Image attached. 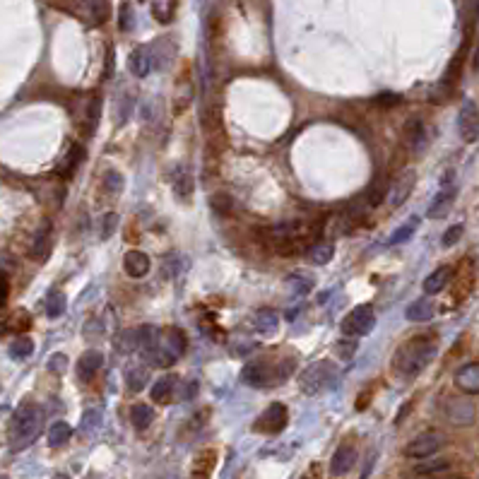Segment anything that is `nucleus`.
Segmentation results:
<instances>
[{
    "mask_svg": "<svg viewBox=\"0 0 479 479\" xmlns=\"http://www.w3.org/2000/svg\"><path fill=\"white\" fill-rule=\"evenodd\" d=\"M116 349L128 354V351L138 349V327H130V330H123L119 337H116Z\"/></svg>",
    "mask_w": 479,
    "mask_h": 479,
    "instance_id": "obj_31",
    "label": "nucleus"
},
{
    "mask_svg": "<svg viewBox=\"0 0 479 479\" xmlns=\"http://www.w3.org/2000/svg\"><path fill=\"white\" fill-rule=\"evenodd\" d=\"M123 267H125V272H128L130 277H135V280H138V277H145L150 270H152V261H150L147 253H143V251H138V248H133V251L125 253Z\"/></svg>",
    "mask_w": 479,
    "mask_h": 479,
    "instance_id": "obj_12",
    "label": "nucleus"
},
{
    "mask_svg": "<svg viewBox=\"0 0 479 479\" xmlns=\"http://www.w3.org/2000/svg\"><path fill=\"white\" fill-rule=\"evenodd\" d=\"M456 385L465 395H479V364H465L456 371Z\"/></svg>",
    "mask_w": 479,
    "mask_h": 479,
    "instance_id": "obj_15",
    "label": "nucleus"
},
{
    "mask_svg": "<svg viewBox=\"0 0 479 479\" xmlns=\"http://www.w3.org/2000/svg\"><path fill=\"white\" fill-rule=\"evenodd\" d=\"M150 380V369L145 364H130L128 369H125V385H128L133 393H140V390L147 385Z\"/></svg>",
    "mask_w": 479,
    "mask_h": 479,
    "instance_id": "obj_20",
    "label": "nucleus"
},
{
    "mask_svg": "<svg viewBox=\"0 0 479 479\" xmlns=\"http://www.w3.org/2000/svg\"><path fill=\"white\" fill-rule=\"evenodd\" d=\"M294 371V359H282L277 366H270L267 361H251V364L243 366L241 380L253 388H265L270 383H282L287 376Z\"/></svg>",
    "mask_w": 479,
    "mask_h": 479,
    "instance_id": "obj_4",
    "label": "nucleus"
},
{
    "mask_svg": "<svg viewBox=\"0 0 479 479\" xmlns=\"http://www.w3.org/2000/svg\"><path fill=\"white\" fill-rule=\"evenodd\" d=\"M253 327H256L261 335H272L280 327V316L272 309H258L256 316H253Z\"/></svg>",
    "mask_w": 479,
    "mask_h": 479,
    "instance_id": "obj_19",
    "label": "nucleus"
},
{
    "mask_svg": "<svg viewBox=\"0 0 479 479\" xmlns=\"http://www.w3.org/2000/svg\"><path fill=\"white\" fill-rule=\"evenodd\" d=\"M436 309H434V301L429 299H417L405 309V318L412 320V323H427L434 318Z\"/></svg>",
    "mask_w": 479,
    "mask_h": 479,
    "instance_id": "obj_18",
    "label": "nucleus"
},
{
    "mask_svg": "<svg viewBox=\"0 0 479 479\" xmlns=\"http://www.w3.org/2000/svg\"><path fill=\"white\" fill-rule=\"evenodd\" d=\"M441 446H443V436H441V434L427 431V434H422V436L414 438V441L409 443L407 448H405V453H407L409 458H431Z\"/></svg>",
    "mask_w": 479,
    "mask_h": 479,
    "instance_id": "obj_11",
    "label": "nucleus"
},
{
    "mask_svg": "<svg viewBox=\"0 0 479 479\" xmlns=\"http://www.w3.org/2000/svg\"><path fill=\"white\" fill-rule=\"evenodd\" d=\"M453 277V270L451 267H438V270H434L431 275L424 280V294H438V292L446 289V285L451 282Z\"/></svg>",
    "mask_w": 479,
    "mask_h": 479,
    "instance_id": "obj_21",
    "label": "nucleus"
},
{
    "mask_svg": "<svg viewBox=\"0 0 479 479\" xmlns=\"http://www.w3.org/2000/svg\"><path fill=\"white\" fill-rule=\"evenodd\" d=\"M41 424H43V412L39 405L34 402L19 405L12 417V424H10V448L12 451H24L27 446H32L39 434H41Z\"/></svg>",
    "mask_w": 479,
    "mask_h": 479,
    "instance_id": "obj_2",
    "label": "nucleus"
},
{
    "mask_svg": "<svg viewBox=\"0 0 479 479\" xmlns=\"http://www.w3.org/2000/svg\"><path fill=\"white\" fill-rule=\"evenodd\" d=\"M472 63H475V70H479V41L475 46V58H472Z\"/></svg>",
    "mask_w": 479,
    "mask_h": 479,
    "instance_id": "obj_47",
    "label": "nucleus"
},
{
    "mask_svg": "<svg viewBox=\"0 0 479 479\" xmlns=\"http://www.w3.org/2000/svg\"><path fill=\"white\" fill-rule=\"evenodd\" d=\"M446 414L453 424L467 427V424L475 422V405L467 402V400H451V402L446 405Z\"/></svg>",
    "mask_w": 479,
    "mask_h": 479,
    "instance_id": "obj_13",
    "label": "nucleus"
},
{
    "mask_svg": "<svg viewBox=\"0 0 479 479\" xmlns=\"http://www.w3.org/2000/svg\"><path fill=\"white\" fill-rule=\"evenodd\" d=\"M174 388H176L174 376H161L157 383L152 385V400L157 405H169L171 398H174Z\"/></svg>",
    "mask_w": 479,
    "mask_h": 479,
    "instance_id": "obj_22",
    "label": "nucleus"
},
{
    "mask_svg": "<svg viewBox=\"0 0 479 479\" xmlns=\"http://www.w3.org/2000/svg\"><path fill=\"white\" fill-rule=\"evenodd\" d=\"M70 436H72V429L68 422L51 424V429H48V446H53V448L65 446V443L70 441Z\"/></svg>",
    "mask_w": 479,
    "mask_h": 479,
    "instance_id": "obj_25",
    "label": "nucleus"
},
{
    "mask_svg": "<svg viewBox=\"0 0 479 479\" xmlns=\"http://www.w3.org/2000/svg\"><path fill=\"white\" fill-rule=\"evenodd\" d=\"M456 289H458V292H456V299H458V301H460L462 296L470 294V289H472V275H470V272H467V275H462V272H460V277H458ZM458 301H456V304H458Z\"/></svg>",
    "mask_w": 479,
    "mask_h": 479,
    "instance_id": "obj_40",
    "label": "nucleus"
},
{
    "mask_svg": "<svg viewBox=\"0 0 479 479\" xmlns=\"http://www.w3.org/2000/svg\"><path fill=\"white\" fill-rule=\"evenodd\" d=\"M119 224H121L119 214L106 212L104 217H101V227H99V238H101V241H109V238L119 232Z\"/></svg>",
    "mask_w": 479,
    "mask_h": 479,
    "instance_id": "obj_32",
    "label": "nucleus"
},
{
    "mask_svg": "<svg viewBox=\"0 0 479 479\" xmlns=\"http://www.w3.org/2000/svg\"><path fill=\"white\" fill-rule=\"evenodd\" d=\"M8 351H10V356H12V359L22 361V359H27V356H32L34 342L29 340V337H19V340H14L12 345H10Z\"/></svg>",
    "mask_w": 479,
    "mask_h": 479,
    "instance_id": "obj_33",
    "label": "nucleus"
},
{
    "mask_svg": "<svg viewBox=\"0 0 479 479\" xmlns=\"http://www.w3.org/2000/svg\"><path fill=\"white\" fill-rule=\"evenodd\" d=\"M154 68V61H152V51L147 46H140L130 53L128 58V70L133 72L135 77H147Z\"/></svg>",
    "mask_w": 479,
    "mask_h": 479,
    "instance_id": "obj_16",
    "label": "nucleus"
},
{
    "mask_svg": "<svg viewBox=\"0 0 479 479\" xmlns=\"http://www.w3.org/2000/svg\"><path fill=\"white\" fill-rule=\"evenodd\" d=\"M140 3H143V0H140Z\"/></svg>",
    "mask_w": 479,
    "mask_h": 479,
    "instance_id": "obj_50",
    "label": "nucleus"
},
{
    "mask_svg": "<svg viewBox=\"0 0 479 479\" xmlns=\"http://www.w3.org/2000/svg\"><path fill=\"white\" fill-rule=\"evenodd\" d=\"M374 327H376V314L369 304H361V306H356V309H351L349 316L342 320V332H345L347 337L369 335Z\"/></svg>",
    "mask_w": 479,
    "mask_h": 479,
    "instance_id": "obj_6",
    "label": "nucleus"
},
{
    "mask_svg": "<svg viewBox=\"0 0 479 479\" xmlns=\"http://www.w3.org/2000/svg\"><path fill=\"white\" fill-rule=\"evenodd\" d=\"M119 29H121V32H130V29H133V8H130V3H121Z\"/></svg>",
    "mask_w": 479,
    "mask_h": 479,
    "instance_id": "obj_37",
    "label": "nucleus"
},
{
    "mask_svg": "<svg viewBox=\"0 0 479 479\" xmlns=\"http://www.w3.org/2000/svg\"><path fill=\"white\" fill-rule=\"evenodd\" d=\"M99 427H101V412H99V409H87V412L82 414L80 431L82 434H92V431H96Z\"/></svg>",
    "mask_w": 479,
    "mask_h": 479,
    "instance_id": "obj_35",
    "label": "nucleus"
},
{
    "mask_svg": "<svg viewBox=\"0 0 479 479\" xmlns=\"http://www.w3.org/2000/svg\"><path fill=\"white\" fill-rule=\"evenodd\" d=\"M335 376H337L335 364H332V361H327V359H323V361L311 364L309 369L301 374L299 385H301V390H304L306 395H318L325 388H330L332 380H335Z\"/></svg>",
    "mask_w": 479,
    "mask_h": 479,
    "instance_id": "obj_5",
    "label": "nucleus"
},
{
    "mask_svg": "<svg viewBox=\"0 0 479 479\" xmlns=\"http://www.w3.org/2000/svg\"><path fill=\"white\" fill-rule=\"evenodd\" d=\"M65 294L63 292H51L46 299V316L48 318H61L65 314Z\"/></svg>",
    "mask_w": 479,
    "mask_h": 479,
    "instance_id": "obj_30",
    "label": "nucleus"
},
{
    "mask_svg": "<svg viewBox=\"0 0 479 479\" xmlns=\"http://www.w3.org/2000/svg\"><path fill=\"white\" fill-rule=\"evenodd\" d=\"M414 183H417V174H414L412 169L402 171V174L393 181V185H390V190H388V205H390V207H400V205H402L405 200L412 195Z\"/></svg>",
    "mask_w": 479,
    "mask_h": 479,
    "instance_id": "obj_10",
    "label": "nucleus"
},
{
    "mask_svg": "<svg viewBox=\"0 0 479 479\" xmlns=\"http://www.w3.org/2000/svg\"><path fill=\"white\" fill-rule=\"evenodd\" d=\"M462 234H465V227H462V224H453L451 229H446V234H443V246H456L458 241H460V236Z\"/></svg>",
    "mask_w": 479,
    "mask_h": 479,
    "instance_id": "obj_38",
    "label": "nucleus"
},
{
    "mask_svg": "<svg viewBox=\"0 0 479 479\" xmlns=\"http://www.w3.org/2000/svg\"><path fill=\"white\" fill-rule=\"evenodd\" d=\"M456 195H458V185H456V181H453V174L443 176L441 188L434 195L431 205H429V210H427V217H431V219L446 217V214L451 212L453 203H456Z\"/></svg>",
    "mask_w": 479,
    "mask_h": 479,
    "instance_id": "obj_7",
    "label": "nucleus"
},
{
    "mask_svg": "<svg viewBox=\"0 0 479 479\" xmlns=\"http://www.w3.org/2000/svg\"><path fill=\"white\" fill-rule=\"evenodd\" d=\"M104 366V354L99 349H87L77 361V378L80 380H92L96 371Z\"/></svg>",
    "mask_w": 479,
    "mask_h": 479,
    "instance_id": "obj_14",
    "label": "nucleus"
},
{
    "mask_svg": "<svg viewBox=\"0 0 479 479\" xmlns=\"http://www.w3.org/2000/svg\"><path fill=\"white\" fill-rule=\"evenodd\" d=\"M0 479H10V477H0Z\"/></svg>",
    "mask_w": 479,
    "mask_h": 479,
    "instance_id": "obj_49",
    "label": "nucleus"
},
{
    "mask_svg": "<svg viewBox=\"0 0 479 479\" xmlns=\"http://www.w3.org/2000/svg\"><path fill=\"white\" fill-rule=\"evenodd\" d=\"M446 467H448L446 460H434V462H427V465H419L417 472H419V475H431V472L446 470Z\"/></svg>",
    "mask_w": 479,
    "mask_h": 479,
    "instance_id": "obj_41",
    "label": "nucleus"
},
{
    "mask_svg": "<svg viewBox=\"0 0 479 479\" xmlns=\"http://www.w3.org/2000/svg\"><path fill=\"white\" fill-rule=\"evenodd\" d=\"M287 282H289V287H294L296 292H301V294L311 289L309 282H304V280H301V277H296V275H294V277H289V280H287Z\"/></svg>",
    "mask_w": 479,
    "mask_h": 479,
    "instance_id": "obj_44",
    "label": "nucleus"
},
{
    "mask_svg": "<svg viewBox=\"0 0 479 479\" xmlns=\"http://www.w3.org/2000/svg\"><path fill=\"white\" fill-rule=\"evenodd\" d=\"M65 366H68V356L65 354H53L51 361H48V369L58 371V374H61V371H65Z\"/></svg>",
    "mask_w": 479,
    "mask_h": 479,
    "instance_id": "obj_43",
    "label": "nucleus"
},
{
    "mask_svg": "<svg viewBox=\"0 0 479 479\" xmlns=\"http://www.w3.org/2000/svg\"><path fill=\"white\" fill-rule=\"evenodd\" d=\"M417 229H419V217H409L407 222H405L402 227H400L398 232L388 238V246H400V243H407L409 238L414 236V232H417Z\"/></svg>",
    "mask_w": 479,
    "mask_h": 479,
    "instance_id": "obj_27",
    "label": "nucleus"
},
{
    "mask_svg": "<svg viewBox=\"0 0 479 479\" xmlns=\"http://www.w3.org/2000/svg\"><path fill=\"white\" fill-rule=\"evenodd\" d=\"M436 351H438V347L431 337L417 335V337H412V340L405 342V345L398 347L393 366H395V371H398V376L412 380L414 376H419L429 364H431Z\"/></svg>",
    "mask_w": 479,
    "mask_h": 479,
    "instance_id": "obj_1",
    "label": "nucleus"
},
{
    "mask_svg": "<svg viewBox=\"0 0 479 479\" xmlns=\"http://www.w3.org/2000/svg\"><path fill=\"white\" fill-rule=\"evenodd\" d=\"M130 422H133V427L138 429V431H145V429L154 422V409L145 402L133 405V409H130Z\"/></svg>",
    "mask_w": 479,
    "mask_h": 479,
    "instance_id": "obj_24",
    "label": "nucleus"
},
{
    "mask_svg": "<svg viewBox=\"0 0 479 479\" xmlns=\"http://www.w3.org/2000/svg\"><path fill=\"white\" fill-rule=\"evenodd\" d=\"M405 138H407V145L414 150V152H419V150L424 147V140H427V130H424L422 121H412V123L407 125V133H405Z\"/></svg>",
    "mask_w": 479,
    "mask_h": 479,
    "instance_id": "obj_28",
    "label": "nucleus"
},
{
    "mask_svg": "<svg viewBox=\"0 0 479 479\" xmlns=\"http://www.w3.org/2000/svg\"><path fill=\"white\" fill-rule=\"evenodd\" d=\"M354 462H356V451L351 446H340L335 451V456H332V460H330V472L335 477H342V475H347V472L354 467Z\"/></svg>",
    "mask_w": 479,
    "mask_h": 479,
    "instance_id": "obj_17",
    "label": "nucleus"
},
{
    "mask_svg": "<svg viewBox=\"0 0 479 479\" xmlns=\"http://www.w3.org/2000/svg\"><path fill=\"white\" fill-rule=\"evenodd\" d=\"M458 130H460V138L465 143L479 140V106L472 99H467L458 114Z\"/></svg>",
    "mask_w": 479,
    "mask_h": 479,
    "instance_id": "obj_9",
    "label": "nucleus"
},
{
    "mask_svg": "<svg viewBox=\"0 0 479 479\" xmlns=\"http://www.w3.org/2000/svg\"><path fill=\"white\" fill-rule=\"evenodd\" d=\"M53 479H68L65 475H56V477H53Z\"/></svg>",
    "mask_w": 479,
    "mask_h": 479,
    "instance_id": "obj_48",
    "label": "nucleus"
},
{
    "mask_svg": "<svg viewBox=\"0 0 479 479\" xmlns=\"http://www.w3.org/2000/svg\"><path fill=\"white\" fill-rule=\"evenodd\" d=\"M5 299H8V280H5V275L0 272V309H3Z\"/></svg>",
    "mask_w": 479,
    "mask_h": 479,
    "instance_id": "obj_46",
    "label": "nucleus"
},
{
    "mask_svg": "<svg viewBox=\"0 0 479 479\" xmlns=\"http://www.w3.org/2000/svg\"><path fill=\"white\" fill-rule=\"evenodd\" d=\"M287 422H289V412H287V407L282 402H272L270 407L256 419L253 429H256L258 434H280L282 429L287 427Z\"/></svg>",
    "mask_w": 479,
    "mask_h": 479,
    "instance_id": "obj_8",
    "label": "nucleus"
},
{
    "mask_svg": "<svg viewBox=\"0 0 479 479\" xmlns=\"http://www.w3.org/2000/svg\"><path fill=\"white\" fill-rule=\"evenodd\" d=\"M82 335H85V340H99L104 335V323L99 318H90L82 327Z\"/></svg>",
    "mask_w": 479,
    "mask_h": 479,
    "instance_id": "obj_36",
    "label": "nucleus"
},
{
    "mask_svg": "<svg viewBox=\"0 0 479 479\" xmlns=\"http://www.w3.org/2000/svg\"><path fill=\"white\" fill-rule=\"evenodd\" d=\"M174 190L179 195H183V198H188L190 195V190H193V181H190V174L185 169H176V174H174Z\"/></svg>",
    "mask_w": 479,
    "mask_h": 479,
    "instance_id": "obj_34",
    "label": "nucleus"
},
{
    "mask_svg": "<svg viewBox=\"0 0 479 479\" xmlns=\"http://www.w3.org/2000/svg\"><path fill=\"white\" fill-rule=\"evenodd\" d=\"M123 183L125 181L119 171H109V174L104 176V185L111 190V193H121V190H123Z\"/></svg>",
    "mask_w": 479,
    "mask_h": 479,
    "instance_id": "obj_39",
    "label": "nucleus"
},
{
    "mask_svg": "<svg viewBox=\"0 0 479 479\" xmlns=\"http://www.w3.org/2000/svg\"><path fill=\"white\" fill-rule=\"evenodd\" d=\"M176 0H154L152 3V17L161 24H169L174 19Z\"/></svg>",
    "mask_w": 479,
    "mask_h": 479,
    "instance_id": "obj_29",
    "label": "nucleus"
},
{
    "mask_svg": "<svg viewBox=\"0 0 479 479\" xmlns=\"http://www.w3.org/2000/svg\"><path fill=\"white\" fill-rule=\"evenodd\" d=\"M376 101H378V104H385V106H395V104H400V96L398 94H383Z\"/></svg>",
    "mask_w": 479,
    "mask_h": 479,
    "instance_id": "obj_45",
    "label": "nucleus"
},
{
    "mask_svg": "<svg viewBox=\"0 0 479 479\" xmlns=\"http://www.w3.org/2000/svg\"><path fill=\"white\" fill-rule=\"evenodd\" d=\"M332 256H335V246H332L330 241H318L316 246H311V251H309V258L314 265H327V263L332 261Z\"/></svg>",
    "mask_w": 479,
    "mask_h": 479,
    "instance_id": "obj_26",
    "label": "nucleus"
},
{
    "mask_svg": "<svg viewBox=\"0 0 479 479\" xmlns=\"http://www.w3.org/2000/svg\"><path fill=\"white\" fill-rule=\"evenodd\" d=\"M214 462H217V453H214V451H203L200 456H195L193 479H207L210 472L214 470Z\"/></svg>",
    "mask_w": 479,
    "mask_h": 479,
    "instance_id": "obj_23",
    "label": "nucleus"
},
{
    "mask_svg": "<svg viewBox=\"0 0 479 479\" xmlns=\"http://www.w3.org/2000/svg\"><path fill=\"white\" fill-rule=\"evenodd\" d=\"M185 347H188V340H185L181 327H164L159 342L152 349L145 351L143 359H147L152 366H171L185 354Z\"/></svg>",
    "mask_w": 479,
    "mask_h": 479,
    "instance_id": "obj_3",
    "label": "nucleus"
},
{
    "mask_svg": "<svg viewBox=\"0 0 479 479\" xmlns=\"http://www.w3.org/2000/svg\"><path fill=\"white\" fill-rule=\"evenodd\" d=\"M354 351H356V342L345 340L342 345H337V354H340V359H351Z\"/></svg>",
    "mask_w": 479,
    "mask_h": 479,
    "instance_id": "obj_42",
    "label": "nucleus"
}]
</instances>
